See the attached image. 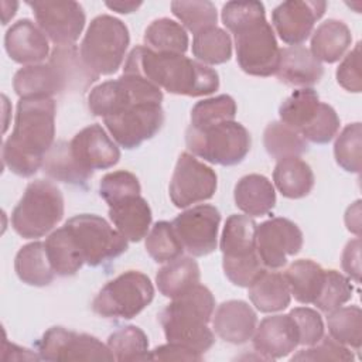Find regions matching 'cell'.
I'll return each instance as SVG.
<instances>
[{"instance_id": "6f0895ef", "label": "cell", "mask_w": 362, "mask_h": 362, "mask_svg": "<svg viewBox=\"0 0 362 362\" xmlns=\"http://www.w3.org/2000/svg\"><path fill=\"white\" fill-rule=\"evenodd\" d=\"M106 7H109L113 11H117L120 14H129L136 11L141 3L140 1H106Z\"/></svg>"}, {"instance_id": "44dd1931", "label": "cell", "mask_w": 362, "mask_h": 362, "mask_svg": "<svg viewBox=\"0 0 362 362\" xmlns=\"http://www.w3.org/2000/svg\"><path fill=\"white\" fill-rule=\"evenodd\" d=\"M4 47L14 62L27 66L37 65L45 58H49L47 35L28 18L18 20L7 30Z\"/></svg>"}, {"instance_id": "603a6c76", "label": "cell", "mask_w": 362, "mask_h": 362, "mask_svg": "<svg viewBox=\"0 0 362 362\" xmlns=\"http://www.w3.org/2000/svg\"><path fill=\"white\" fill-rule=\"evenodd\" d=\"M324 68L321 62L303 45H293L280 49V59L276 76L288 86L308 88L320 82Z\"/></svg>"}, {"instance_id": "7a4b0ae2", "label": "cell", "mask_w": 362, "mask_h": 362, "mask_svg": "<svg viewBox=\"0 0 362 362\" xmlns=\"http://www.w3.org/2000/svg\"><path fill=\"white\" fill-rule=\"evenodd\" d=\"M222 23L235 37L236 61L243 72L270 76L277 71L280 48L260 1H228Z\"/></svg>"}, {"instance_id": "b9f144b4", "label": "cell", "mask_w": 362, "mask_h": 362, "mask_svg": "<svg viewBox=\"0 0 362 362\" xmlns=\"http://www.w3.org/2000/svg\"><path fill=\"white\" fill-rule=\"evenodd\" d=\"M236 103L229 95H219L215 98H208L195 103L191 110V124L192 127H209L218 123L235 120Z\"/></svg>"}, {"instance_id": "8d00e7d4", "label": "cell", "mask_w": 362, "mask_h": 362, "mask_svg": "<svg viewBox=\"0 0 362 362\" xmlns=\"http://www.w3.org/2000/svg\"><path fill=\"white\" fill-rule=\"evenodd\" d=\"M320 103V98L314 89L301 88L294 90L279 107L280 122L300 133L314 119Z\"/></svg>"}, {"instance_id": "4dcf8cb0", "label": "cell", "mask_w": 362, "mask_h": 362, "mask_svg": "<svg viewBox=\"0 0 362 362\" xmlns=\"http://www.w3.org/2000/svg\"><path fill=\"white\" fill-rule=\"evenodd\" d=\"M247 288L249 300L262 313L281 311L291 300L288 284L281 273L266 270Z\"/></svg>"}, {"instance_id": "83f0119b", "label": "cell", "mask_w": 362, "mask_h": 362, "mask_svg": "<svg viewBox=\"0 0 362 362\" xmlns=\"http://www.w3.org/2000/svg\"><path fill=\"white\" fill-rule=\"evenodd\" d=\"M352 41L351 30L339 20H327L321 23L311 37V54L328 64L339 61Z\"/></svg>"}, {"instance_id": "e575fe53", "label": "cell", "mask_w": 362, "mask_h": 362, "mask_svg": "<svg viewBox=\"0 0 362 362\" xmlns=\"http://www.w3.org/2000/svg\"><path fill=\"white\" fill-rule=\"evenodd\" d=\"M49 263L57 276L68 277L76 274L83 266V259L65 226L54 230L45 240Z\"/></svg>"}, {"instance_id": "9c48e42d", "label": "cell", "mask_w": 362, "mask_h": 362, "mask_svg": "<svg viewBox=\"0 0 362 362\" xmlns=\"http://www.w3.org/2000/svg\"><path fill=\"white\" fill-rule=\"evenodd\" d=\"M154 298L150 279L129 270L106 283L92 303V310L105 318L130 320L141 313Z\"/></svg>"}, {"instance_id": "ac0fdd59", "label": "cell", "mask_w": 362, "mask_h": 362, "mask_svg": "<svg viewBox=\"0 0 362 362\" xmlns=\"http://www.w3.org/2000/svg\"><path fill=\"white\" fill-rule=\"evenodd\" d=\"M325 8V1L288 0L272 11V24L283 42L300 45L310 37Z\"/></svg>"}, {"instance_id": "bcb514c9", "label": "cell", "mask_w": 362, "mask_h": 362, "mask_svg": "<svg viewBox=\"0 0 362 362\" xmlns=\"http://www.w3.org/2000/svg\"><path fill=\"white\" fill-rule=\"evenodd\" d=\"M361 146L362 126L359 122L348 124L337 137L334 144V156L337 164L348 173L358 174L361 171Z\"/></svg>"}, {"instance_id": "6da1fadb", "label": "cell", "mask_w": 362, "mask_h": 362, "mask_svg": "<svg viewBox=\"0 0 362 362\" xmlns=\"http://www.w3.org/2000/svg\"><path fill=\"white\" fill-rule=\"evenodd\" d=\"M55 100L20 99L14 129L4 141L1 156L4 165L18 177L34 175L54 144Z\"/></svg>"}, {"instance_id": "681fc988", "label": "cell", "mask_w": 362, "mask_h": 362, "mask_svg": "<svg viewBox=\"0 0 362 362\" xmlns=\"http://www.w3.org/2000/svg\"><path fill=\"white\" fill-rule=\"evenodd\" d=\"M291 317L297 334L298 344L311 346L324 337V324L321 315L308 307H297L288 313Z\"/></svg>"}, {"instance_id": "f546056e", "label": "cell", "mask_w": 362, "mask_h": 362, "mask_svg": "<svg viewBox=\"0 0 362 362\" xmlns=\"http://www.w3.org/2000/svg\"><path fill=\"white\" fill-rule=\"evenodd\" d=\"M199 279L198 263L187 256H180L168 262L156 274L158 291L168 298H175L189 291L199 284Z\"/></svg>"}, {"instance_id": "d4e9b609", "label": "cell", "mask_w": 362, "mask_h": 362, "mask_svg": "<svg viewBox=\"0 0 362 362\" xmlns=\"http://www.w3.org/2000/svg\"><path fill=\"white\" fill-rule=\"evenodd\" d=\"M109 218L127 240L140 242L148 232L151 209L143 197L133 195L109 205Z\"/></svg>"}, {"instance_id": "f1b7e54d", "label": "cell", "mask_w": 362, "mask_h": 362, "mask_svg": "<svg viewBox=\"0 0 362 362\" xmlns=\"http://www.w3.org/2000/svg\"><path fill=\"white\" fill-rule=\"evenodd\" d=\"M14 270L23 283L34 287L49 286L55 276L42 242L23 246L16 255Z\"/></svg>"}, {"instance_id": "1f68e13d", "label": "cell", "mask_w": 362, "mask_h": 362, "mask_svg": "<svg viewBox=\"0 0 362 362\" xmlns=\"http://www.w3.org/2000/svg\"><path fill=\"white\" fill-rule=\"evenodd\" d=\"M273 181L283 197L300 199L311 192L314 187V173L301 158L288 157L277 161L273 171Z\"/></svg>"}, {"instance_id": "d590c367", "label": "cell", "mask_w": 362, "mask_h": 362, "mask_svg": "<svg viewBox=\"0 0 362 362\" xmlns=\"http://www.w3.org/2000/svg\"><path fill=\"white\" fill-rule=\"evenodd\" d=\"M144 44L156 52L184 55L188 49V35L181 24L163 17L146 28Z\"/></svg>"}, {"instance_id": "2e32d148", "label": "cell", "mask_w": 362, "mask_h": 362, "mask_svg": "<svg viewBox=\"0 0 362 362\" xmlns=\"http://www.w3.org/2000/svg\"><path fill=\"white\" fill-rule=\"evenodd\" d=\"M38 27L55 47L71 45L79 38L85 27V11L76 1H27Z\"/></svg>"}, {"instance_id": "5bb4252c", "label": "cell", "mask_w": 362, "mask_h": 362, "mask_svg": "<svg viewBox=\"0 0 362 362\" xmlns=\"http://www.w3.org/2000/svg\"><path fill=\"white\" fill-rule=\"evenodd\" d=\"M218 178L215 171L198 161L192 154L182 153L175 164L170 181V199L177 208L211 199L216 191Z\"/></svg>"}, {"instance_id": "4fadbf2b", "label": "cell", "mask_w": 362, "mask_h": 362, "mask_svg": "<svg viewBox=\"0 0 362 362\" xmlns=\"http://www.w3.org/2000/svg\"><path fill=\"white\" fill-rule=\"evenodd\" d=\"M103 123L119 146L132 150L160 132L164 123V110L161 103H136L105 117Z\"/></svg>"}, {"instance_id": "3957f363", "label": "cell", "mask_w": 362, "mask_h": 362, "mask_svg": "<svg viewBox=\"0 0 362 362\" xmlns=\"http://www.w3.org/2000/svg\"><path fill=\"white\" fill-rule=\"evenodd\" d=\"M123 74L141 76L170 93L192 98L211 95L219 88L215 69L180 54L156 52L146 45L130 51Z\"/></svg>"}, {"instance_id": "74e56055", "label": "cell", "mask_w": 362, "mask_h": 362, "mask_svg": "<svg viewBox=\"0 0 362 362\" xmlns=\"http://www.w3.org/2000/svg\"><path fill=\"white\" fill-rule=\"evenodd\" d=\"M263 144L267 154L276 160L300 157L308 150L303 136L283 122H272L266 126Z\"/></svg>"}, {"instance_id": "52a82bcc", "label": "cell", "mask_w": 362, "mask_h": 362, "mask_svg": "<svg viewBox=\"0 0 362 362\" xmlns=\"http://www.w3.org/2000/svg\"><path fill=\"white\" fill-rule=\"evenodd\" d=\"M130 35L126 24L109 14L95 17L81 42L85 65L98 75L115 74L126 55Z\"/></svg>"}, {"instance_id": "ab89813d", "label": "cell", "mask_w": 362, "mask_h": 362, "mask_svg": "<svg viewBox=\"0 0 362 362\" xmlns=\"http://www.w3.org/2000/svg\"><path fill=\"white\" fill-rule=\"evenodd\" d=\"M328 332L332 339L348 345L355 351L361 349L362 342V311L358 305L339 307L327 317Z\"/></svg>"}, {"instance_id": "ee69618b", "label": "cell", "mask_w": 362, "mask_h": 362, "mask_svg": "<svg viewBox=\"0 0 362 362\" xmlns=\"http://www.w3.org/2000/svg\"><path fill=\"white\" fill-rule=\"evenodd\" d=\"M173 14L194 35L211 28L216 27V8L214 3L204 1H173L171 3Z\"/></svg>"}, {"instance_id": "11a10c76", "label": "cell", "mask_w": 362, "mask_h": 362, "mask_svg": "<svg viewBox=\"0 0 362 362\" xmlns=\"http://www.w3.org/2000/svg\"><path fill=\"white\" fill-rule=\"evenodd\" d=\"M3 359L4 361H37L41 358H40V355H35L30 349H25V348L17 346L14 344H10L8 341H4Z\"/></svg>"}, {"instance_id": "8fae6325", "label": "cell", "mask_w": 362, "mask_h": 362, "mask_svg": "<svg viewBox=\"0 0 362 362\" xmlns=\"http://www.w3.org/2000/svg\"><path fill=\"white\" fill-rule=\"evenodd\" d=\"M163 92L137 75L123 74L115 81L95 86L88 96V107L93 116L107 117L136 103H161Z\"/></svg>"}, {"instance_id": "9a60e30c", "label": "cell", "mask_w": 362, "mask_h": 362, "mask_svg": "<svg viewBox=\"0 0 362 362\" xmlns=\"http://www.w3.org/2000/svg\"><path fill=\"white\" fill-rule=\"evenodd\" d=\"M221 214L214 205H197L181 212L171 226L182 247L195 257L216 249Z\"/></svg>"}, {"instance_id": "c3c4849f", "label": "cell", "mask_w": 362, "mask_h": 362, "mask_svg": "<svg viewBox=\"0 0 362 362\" xmlns=\"http://www.w3.org/2000/svg\"><path fill=\"white\" fill-rule=\"evenodd\" d=\"M339 130V117L332 106L321 102L311 123L300 132L305 141L315 144L329 143Z\"/></svg>"}, {"instance_id": "816d5d0a", "label": "cell", "mask_w": 362, "mask_h": 362, "mask_svg": "<svg viewBox=\"0 0 362 362\" xmlns=\"http://www.w3.org/2000/svg\"><path fill=\"white\" fill-rule=\"evenodd\" d=\"M361 42L355 45V48L346 54L337 69V81L338 83L354 93L361 92L362 79H361Z\"/></svg>"}, {"instance_id": "7dc6e473", "label": "cell", "mask_w": 362, "mask_h": 362, "mask_svg": "<svg viewBox=\"0 0 362 362\" xmlns=\"http://www.w3.org/2000/svg\"><path fill=\"white\" fill-rule=\"evenodd\" d=\"M140 191L141 188L137 177L124 170L106 174L99 184V195L107 205H113L127 197L140 195Z\"/></svg>"}, {"instance_id": "cb8c5ba5", "label": "cell", "mask_w": 362, "mask_h": 362, "mask_svg": "<svg viewBox=\"0 0 362 362\" xmlns=\"http://www.w3.org/2000/svg\"><path fill=\"white\" fill-rule=\"evenodd\" d=\"M13 88L20 99H47L65 92L58 71L49 62L18 69L13 78Z\"/></svg>"}, {"instance_id": "7c38bea8", "label": "cell", "mask_w": 362, "mask_h": 362, "mask_svg": "<svg viewBox=\"0 0 362 362\" xmlns=\"http://www.w3.org/2000/svg\"><path fill=\"white\" fill-rule=\"evenodd\" d=\"M41 359L61 361H115L107 345L89 334H78L64 327H52L37 344Z\"/></svg>"}, {"instance_id": "f907efd6", "label": "cell", "mask_w": 362, "mask_h": 362, "mask_svg": "<svg viewBox=\"0 0 362 362\" xmlns=\"http://www.w3.org/2000/svg\"><path fill=\"white\" fill-rule=\"evenodd\" d=\"M291 361H354V354L345 345L337 342L332 338H321L317 344L311 345L308 349L298 351L291 356Z\"/></svg>"}, {"instance_id": "f5cc1de1", "label": "cell", "mask_w": 362, "mask_h": 362, "mask_svg": "<svg viewBox=\"0 0 362 362\" xmlns=\"http://www.w3.org/2000/svg\"><path fill=\"white\" fill-rule=\"evenodd\" d=\"M150 361H202V354L168 342L150 351Z\"/></svg>"}, {"instance_id": "f6af8a7d", "label": "cell", "mask_w": 362, "mask_h": 362, "mask_svg": "<svg viewBox=\"0 0 362 362\" xmlns=\"http://www.w3.org/2000/svg\"><path fill=\"white\" fill-rule=\"evenodd\" d=\"M352 291L354 288L348 277L337 270H325L324 281L314 301V305L320 311L329 314L337 308L342 307V304H345L346 301H349L352 297Z\"/></svg>"}, {"instance_id": "d6986e66", "label": "cell", "mask_w": 362, "mask_h": 362, "mask_svg": "<svg viewBox=\"0 0 362 362\" xmlns=\"http://www.w3.org/2000/svg\"><path fill=\"white\" fill-rule=\"evenodd\" d=\"M69 150L76 163L86 171L106 170L120 160V150L100 124L82 129L69 141Z\"/></svg>"}, {"instance_id": "e0dca14e", "label": "cell", "mask_w": 362, "mask_h": 362, "mask_svg": "<svg viewBox=\"0 0 362 362\" xmlns=\"http://www.w3.org/2000/svg\"><path fill=\"white\" fill-rule=\"evenodd\" d=\"M303 247V232L286 218H272L256 226V249L266 269H280L287 256L297 255Z\"/></svg>"}, {"instance_id": "ba28073f", "label": "cell", "mask_w": 362, "mask_h": 362, "mask_svg": "<svg viewBox=\"0 0 362 362\" xmlns=\"http://www.w3.org/2000/svg\"><path fill=\"white\" fill-rule=\"evenodd\" d=\"M185 143L192 156L211 164L229 167L245 160L252 140L243 124L230 120L202 129L188 126Z\"/></svg>"}, {"instance_id": "8992f818", "label": "cell", "mask_w": 362, "mask_h": 362, "mask_svg": "<svg viewBox=\"0 0 362 362\" xmlns=\"http://www.w3.org/2000/svg\"><path fill=\"white\" fill-rule=\"evenodd\" d=\"M64 216V197L57 185L45 180L30 182L11 212V226L25 239L41 238Z\"/></svg>"}, {"instance_id": "5b68a950", "label": "cell", "mask_w": 362, "mask_h": 362, "mask_svg": "<svg viewBox=\"0 0 362 362\" xmlns=\"http://www.w3.org/2000/svg\"><path fill=\"white\" fill-rule=\"evenodd\" d=\"M256 226L247 215H230L222 230V267L229 281L239 287H249L266 272L256 249Z\"/></svg>"}, {"instance_id": "7bdbcfd3", "label": "cell", "mask_w": 362, "mask_h": 362, "mask_svg": "<svg viewBox=\"0 0 362 362\" xmlns=\"http://www.w3.org/2000/svg\"><path fill=\"white\" fill-rule=\"evenodd\" d=\"M146 250L157 263L171 262L182 256L184 247L178 240L173 226L167 221L156 222L146 238Z\"/></svg>"}, {"instance_id": "7402d4cb", "label": "cell", "mask_w": 362, "mask_h": 362, "mask_svg": "<svg viewBox=\"0 0 362 362\" xmlns=\"http://www.w3.org/2000/svg\"><path fill=\"white\" fill-rule=\"evenodd\" d=\"M212 327L221 339L240 345L253 337L257 317L246 301L229 300L218 305L212 315Z\"/></svg>"}, {"instance_id": "60d3db41", "label": "cell", "mask_w": 362, "mask_h": 362, "mask_svg": "<svg viewBox=\"0 0 362 362\" xmlns=\"http://www.w3.org/2000/svg\"><path fill=\"white\" fill-rule=\"evenodd\" d=\"M107 348L116 361H150L147 335L136 325L122 327L110 334Z\"/></svg>"}, {"instance_id": "836d02e7", "label": "cell", "mask_w": 362, "mask_h": 362, "mask_svg": "<svg viewBox=\"0 0 362 362\" xmlns=\"http://www.w3.org/2000/svg\"><path fill=\"white\" fill-rule=\"evenodd\" d=\"M325 270L310 259L293 262L284 272V279L290 293L301 304H314L322 281Z\"/></svg>"}, {"instance_id": "ffe728a7", "label": "cell", "mask_w": 362, "mask_h": 362, "mask_svg": "<svg viewBox=\"0 0 362 362\" xmlns=\"http://www.w3.org/2000/svg\"><path fill=\"white\" fill-rule=\"evenodd\" d=\"M298 345V334L288 314L266 317L253 332V348L264 359L287 356Z\"/></svg>"}, {"instance_id": "9f6ffc18", "label": "cell", "mask_w": 362, "mask_h": 362, "mask_svg": "<svg viewBox=\"0 0 362 362\" xmlns=\"http://www.w3.org/2000/svg\"><path fill=\"white\" fill-rule=\"evenodd\" d=\"M361 201H356L352 206L346 209L345 225L349 232H354L356 236L361 233Z\"/></svg>"}, {"instance_id": "d6a6232c", "label": "cell", "mask_w": 362, "mask_h": 362, "mask_svg": "<svg viewBox=\"0 0 362 362\" xmlns=\"http://www.w3.org/2000/svg\"><path fill=\"white\" fill-rule=\"evenodd\" d=\"M41 168L49 178L78 187H83L92 177V173L83 170L72 157L69 141L65 140L52 144L44 157Z\"/></svg>"}, {"instance_id": "277c9868", "label": "cell", "mask_w": 362, "mask_h": 362, "mask_svg": "<svg viewBox=\"0 0 362 362\" xmlns=\"http://www.w3.org/2000/svg\"><path fill=\"white\" fill-rule=\"evenodd\" d=\"M214 310L215 298L209 288L201 284L173 298L160 314L167 341L204 354L215 342L214 332L208 327Z\"/></svg>"}, {"instance_id": "30bf717a", "label": "cell", "mask_w": 362, "mask_h": 362, "mask_svg": "<svg viewBox=\"0 0 362 362\" xmlns=\"http://www.w3.org/2000/svg\"><path fill=\"white\" fill-rule=\"evenodd\" d=\"M64 226L88 266H100L127 250V239L98 215H76L68 219Z\"/></svg>"}, {"instance_id": "f35d334b", "label": "cell", "mask_w": 362, "mask_h": 362, "mask_svg": "<svg viewBox=\"0 0 362 362\" xmlns=\"http://www.w3.org/2000/svg\"><path fill=\"white\" fill-rule=\"evenodd\" d=\"M192 55L204 65L228 62L232 57L229 34L219 27H211L195 34L192 40Z\"/></svg>"}, {"instance_id": "484cf974", "label": "cell", "mask_w": 362, "mask_h": 362, "mask_svg": "<svg viewBox=\"0 0 362 362\" xmlns=\"http://www.w3.org/2000/svg\"><path fill=\"white\" fill-rule=\"evenodd\" d=\"M233 198L236 206L247 216H263L269 214L276 204L273 184L260 174L242 177L235 185Z\"/></svg>"}, {"instance_id": "db71d44e", "label": "cell", "mask_w": 362, "mask_h": 362, "mask_svg": "<svg viewBox=\"0 0 362 362\" xmlns=\"http://www.w3.org/2000/svg\"><path fill=\"white\" fill-rule=\"evenodd\" d=\"M342 269L356 283L361 276V239L349 240L342 252Z\"/></svg>"}, {"instance_id": "4316f807", "label": "cell", "mask_w": 362, "mask_h": 362, "mask_svg": "<svg viewBox=\"0 0 362 362\" xmlns=\"http://www.w3.org/2000/svg\"><path fill=\"white\" fill-rule=\"evenodd\" d=\"M48 62L58 71L66 92H85L99 78L85 65L75 44L54 47Z\"/></svg>"}]
</instances>
